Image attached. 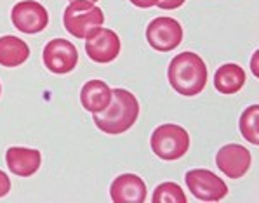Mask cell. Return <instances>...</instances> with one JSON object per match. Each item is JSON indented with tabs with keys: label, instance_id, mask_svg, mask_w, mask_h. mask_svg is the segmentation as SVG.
I'll list each match as a JSON object with an SVG mask.
<instances>
[{
	"label": "cell",
	"instance_id": "16",
	"mask_svg": "<svg viewBox=\"0 0 259 203\" xmlns=\"http://www.w3.org/2000/svg\"><path fill=\"white\" fill-rule=\"evenodd\" d=\"M238 127H240V132L244 135V139H247L250 144H257L259 142V106L257 105L249 106L242 113Z\"/></svg>",
	"mask_w": 259,
	"mask_h": 203
},
{
	"label": "cell",
	"instance_id": "21",
	"mask_svg": "<svg viewBox=\"0 0 259 203\" xmlns=\"http://www.w3.org/2000/svg\"><path fill=\"white\" fill-rule=\"evenodd\" d=\"M89 2H93V4H94V2H98V0H89Z\"/></svg>",
	"mask_w": 259,
	"mask_h": 203
},
{
	"label": "cell",
	"instance_id": "19",
	"mask_svg": "<svg viewBox=\"0 0 259 203\" xmlns=\"http://www.w3.org/2000/svg\"><path fill=\"white\" fill-rule=\"evenodd\" d=\"M9 191H11V179L7 177L6 172H2V170H0V198L6 196Z\"/></svg>",
	"mask_w": 259,
	"mask_h": 203
},
{
	"label": "cell",
	"instance_id": "6",
	"mask_svg": "<svg viewBox=\"0 0 259 203\" xmlns=\"http://www.w3.org/2000/svg\"><path fill=\"white\" fill-rule=\"evenodd\" d=\"M146 40L158 53H169L183 42V28L174 18H155L146 28Z\"/></svg>",
	"mask_w": 259,
	"mask_h": 203
},
{
	"label": "cell",
	"instance_id": "17",
	"mask_svg": "<svg viewBox=\"0 0 259 203\" xmlns=\"http://www.w3.org/2000/svg\"><path fill=\"white\" fill-rule=\"evenodd\" d=\"M153 203H186V194L176 182H164L158 184L151 196Z\"/></svg>",
	"mask_w": 259,
	"mask_h": 203
},
{
	"label": "cell",
	"instance_id": "14",
	"mask_svg": "<svg viewBox=\"0 0 259 203\" xmlns=\"http://www.w3.org/2000/svg\"><path fill=\"white\" fill-rule=\"evenodd\" d=\"M28 58H30V47L25 40L14 35L0 37V66H21Z\"/></svg>",
	"mask_w": 259,
	"mask_h": 203
},
{
	"label": "cell",
	"instance_id": "8",
	"mask_svg": "<svg viewBox=\"0 0 259 203\" xmlns=\"http://www.w3.org/2000/svg\"><path fill=\"white\" fill-rule=\"evenodd\" d=\"M44 65L56 75H65L75 70L78 63L77 47L65 38H53L44 47Z\"/></svg>",
	"mask_w": 259,
	"mask_h": 203
},
{
	"label": "cell",
	"instance_id": "1",
	"mask_svg": "<svg viewBox=\"0 0 259 203\" xmlns=\"http://www.w3.org/2000/svg\"><path fill=\"white\" fill-rule=\"evenodd\" d=\"M139 103L136 95L125 89H111V101L103 111L93 113L94 125L108 135H118L136 123Z\"/></svg>",
	"mask_w": 259,
	"mask_h": 203
},
{
	"label": "cell",
	"instance_id": "12",
	"mask_svg": "<svg viewBox=\"0 0 259 203\" xmlns=\"http://www.w3.org/2000/svg\"><path fill=\"white\" fill-rule=\"evenodd\" d=\"M6 163L9 170L19 177H30L40 169L42 155L38 149L30 148H9L6 151Z\"/></svg>",
	"mask_w": 259,
	"mask_h": 203
},
{
	"label": "cell",
	"instance_id": "22",
	"mask_svg": "<svg viewBox=\"0 0 259 203\" xmlns=\"http://www.w3.org/2000/svg\"><path fill=\"white\" fill-rule=\"evenodd\" d=\"M0 90H2V87H0Z\"/></svg>",
	"mask_w": 259,
	"mask_h": 203
},
{
	"label": "cell",
	"instance_id": "7",
	"mask_svg": "<svg viewBox=\"0 0 259 203\" xmlns=\"http://www.w3.org/2000/svg\"><path fill=\"white\" fill-rule=\"evenodd\" d=\"M120 38L113 30L108 28H96L85 37V53L94 63H111L120 54Z\"/></svg>",
	"mask_w": 259,
	"mask_h": 203
},
{
	"label": "cell",
	"instance_id": "10",
	"mask_svg": "<svg viewBox=\"0 0 259 203\" xmlns=\"http://www.w3.org/2000/svg\"><path fill=\"white\" fill-rule=\"evenodd\" d=\"M250 162L252 157L242 144H226L216 153L218 169L230 179L244 177L250 169Z\"/></svg>",
	"mask_w": 259,
	"mask_h": 203
},
{
	"label": "cell",
	"instance_id": "20",
	"mask_svg": "<svg viewBox=\"0 0 259 203\" xmlns=\"http://www.w3.org/2000/svg\"><path fill=\"white\" fill-rule=\"evenodd\" d=\"M131 4H134L136 7H141V9H148V7H153L158 4V0H129Z\"/></svg>",
	"mask_w": 259,
	"mask_h": 203
},
{
	"label": "cell",
	"instance_id": "5",
	"mask_svg": "<svg viewBox=\"0 0 259 203\" xmlns=\"http://www.w3.org/2000/svg\"><path fill=\"white\" fill-rule=\"evenodd\" d=\"M185 181L191 194L202 201H218L228 194L226 182L207 169L190 170V172H186Z\"/></svg>",
	"mask_w": 259,
	"mask_h": 203
},
{
	"label": "cell",
	"instance_id": "9",
	"mask_svg": "<svg viewBox=\"0 0 259 203\" xmlns=\"http://www.w3.org/2000/svg\"><path fill=\"white\" fill-rule=\"evenodd\" d=\"M11 18H13V25L26 35L40 33L49 25V14L46 7L35 0L16 4L11 11Z\"/></svg>",
	"mask_w": 259,
	"mask_h": 203
},
{
	"label": "cell",
	"instance_id": "11",
	"mask_svg": "<svg viewBox=\"0 0 259 203\" xmlns=\"http://www.w3.org/2000/svg\"><path fill=\"white\" fill-rule=\"evenodd\" d=\"M110 196L115 203H143L146 200V184L136 174H122L111 182Z\"/></svg>",
	"mask_w": 259,
	"mask_h": 203
},
{
	"label": "cell",
	"instance_id": "2",
	"mask_svg": "<svg viewBox=\"0 0 259 203\" xmlns=\"http://www.w3.org/2000/svg\"><path fill=\"white\" fill-rule=\"evenodd\" d=\"M169 83L178 94L197 95L205 89L207 66L204 59L195 53H181L170 61L167 70Z\"/></svg>",
	"mask_w": 259,
	"mask_h": 203
},
{
	"label": "cell",
	"instance_id": "4",
	"mask_svg": "<svg viewBox=\"0 0 259 203\" xmlns=\"http://www.w3.org/2000/svg\"><path fill=\"white\" fill-rule=\"evenodd\" d=\"M150 144L153 153L162 160H178L190 149V135L181 125L164 123L151 134Z\"/></svg>",
	"mask_w": 259,
	"mask_h": 203
},
{
	"label": "cell",
	"instance_id": "3",
	"mask_svg": "<svg viewBox=\"0 0 259 203\" xmlns=\"http://www.w3.org/2000/svg\"><path fill=\"white\" fill-rule=\"evenodd\" d=\"M105 23V14L89 0H70L63 14V25L75 38H85L96 28Z\"/></svg>",
	"mask_w": 259,
	"mask_h": 203
},
{
	"label": "cell",
	"instance_id": "15",
	"mask_svg": "<svg viewBox=\"0 0 259 203\" xmlns=\"http://www.w3.org/2000/svg\"><path fill=\"white\" fill-rule=\"evenodd\" d=\"M245 83V71L238 65L228 63V65L219 66L214 75V87L221 94H237Z\"/></svg>",
	"mask_w": 259,
	"mask_h": 203
},
{
	"label": "cell",
	"instance_id": "13",
	"mask_svg": "<svg viewBox=\"0 0 259 203\" xmlns=\"http://www.w3.org/2000/svg\"><path fill=\"white\" fill-rule=\"evenodd\" d=\"M111 89L103 80H89L80 90V103L89 113H99L110 105Z\"/></svg>",
	"mask_w": 259,
	"mask_h": 203
},
{
	"label": "cell",
	"instance_id": "18",
	"mask_svg": "<svg viewBox=\"0 0 259 203\" xmlns=\"http://www.w3.org/2000/svg\"><path fill=\"white\" fill-rule=\"evenodd\" d=\"M186 0H158L157 6L160 7L162 11H172V9H178L185 4Z\"/></svg>",
	"mask_w": 259,
	"mask_h": 203
}]
</instances>
